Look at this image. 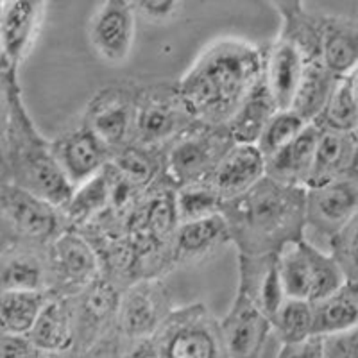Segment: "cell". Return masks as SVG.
Wrapping results in <instances>:
<instances>
[{"mask_svg":"<svg viewBox=\"0 0 358 358\" xmlns=\"http://www.w3.org/2000/svg\"><path fill=\"white\" fill-rule=\"evenodd\" d=\"M262 83L264 47L222 36L201 50L176 85L197 122L224 126Z\"/></svg>","mask_w":358,"mask_h":358,"instance_id":"obj_1","label":"cell"},{"mask_svg":"<svg viewBox=\"0 0 358 358\" xmlns=\"http://www.w3.org/2000/svg\"><path fill=\"white\" fill-rule=\"evenodd\" d=\"M220 215L238 255H278L290 242L305 238L306 188L262 178L245 194L224 203Z\"/></svg>","mask_w":358,"mask_h":358,"instance_id":"obj_2","label":"cell"},{"mask_svg":"<svg viewBox=\"0 0 358 358\" xmlns=\"http://www.w3.org/2000/svg\"><path fill=\"white\" fill-rule=\"evenodd\" d=\"M4 136L11 183L63 210L72 197L73 187L57 165L52 142L36 129L27 113L18 81L11 86V117Z\"/></svg>","mask_w":358,"mask_h":358,"instance_id":"obj_3","label":"cell"},{"mask_svg":"<svg viewBox=\"0 0 358 358\" xmlns=\"http://www.w3.org/2000/svg\"><path fill=\"white\" fill-rule=\"evenodd\" d=\"M174 194L176 188L162 176L147 188L126 219L136 281L143 278L163 280L174 271L171 264V244L179 226Z\"/></svg>","mask_w":358,"mask_h":358,"instance_id":"obj_4","label":"cell"},{"mask_svg":"<svg viewBox=\"0 0 358 358\" xmlns=\"http://www.w3.org/2000/svg\"><path fill=\"white\" fill-rule=\"evenodd\" d=\"M233 145L228 127L196 120L162 151V176L174 188L203 181Z\"/></svg>","mask_w":358,"mask_h":358,"instance_id":"obj_5","label":"cell"},{"mask_svg":"<svg viewBox=\"0 0 358 358\" xmlns=\"http://www.w3.org/2000/svg\"><path fill=\"white\" fill-rule=\"evenodd\" d=\"M151 342L156 358H228L219 319L204 303L176 306Z\"/></svg>","mask_w":358,"mask_h":358,"instance_id":"obj_6","label":"cell"},{"mask_svg":"<svg viewBox=\"0 0 358 358\" xmlns=\"http://www.w3.org/2000/svg\"><path fill=\"white\" fill-rule=\"evenodd\" d=\"M194 122L196 118L188 110L176 83H140L131 145L163 151L165 145Z\"/></svg>","mask_w":358,"mask_h":358,"instance_id":"obj_7","label":"cell"},{"mask_svg":"<svg viewBox=\"0 0 358 358\" xmlns=\"http://www.w3.org/2000/svg\"><path fill=\"white\" fill-rule=\"evenodd\" d=\"M283 294L290 299L317 303L344 285V274L337 262L301 241L290 242L278 252Z\"/></svg>","mask_w":358,"mask_h":358,"instance_id":"obj_8","label":"cell"},{"mask_svg":"<svg viewBox=\"0 0 358 358\" xmlns=\"http://www.w3.org/2000/svg\"><path fill=\"white\" fill-rule=\"evenodd\" d=\"M0 222L13 235V244L47 248L54 238L69 229L62 208L22 190L17 185H0Z\"/></svg>","mask_w":358,"mask_h":358,"instance_id":"obj_9","label":"cell"},{"mask_svg":"<svg viewBox=\"0 0 358 358\" xmlns=\"http://www.w3.org/2000/svg\"><path fill=\"white\" fill-rule=\"evenodd\" d=\"M138 86L136 81L111 83L99 90L85 108L81 126L94 133L111 155L133 143Z\"/></svg>","mask_w":358,"mask_h":358,"instance_id":"obj_10","label":"cell"},{"mask_svg":"<svg viewBox=\"0 0 358 358\" xmlns=\"http://www.w3.org/2000/svg\"><path fill=\"white\" fill-rule=\"evenodd\" d=\"M174 308L165 281L143 278L122 289L115 330L124 342L149 338L159 330Z\"/></svg>","mask_w":358,"mask_h":358,"instance_id":"obj_11","label":"cell"},{"mask_svg":"<svg viewBox=\"0 0 358 358\" xmlns=\"http://www.w3.org/2000/svg\"><path fill=\"white\" fill-rule=\"evenodd\" d=\"M49 290L76 296L101 276L97 252L78 229H65L47 245Z\"/></svg>","mask_w":358,"mask_h":358,"instance_id":"obj_12","label":"cell"},{"mask_svg":"<svg viewBox=\"0 0 358 358\" xmlns=\"http://www.w3.org/2000/svg\"><path fill=\"white\" fill-rule=\"evenodd\" d=\"M47 13L41 0L0 2V69L18 73L40 36Z\"/></svg>","mask_w":358,"mask_h":358,"instance_id":"obj_13","label":"cell"},{"mask_svg":"<svg viewBox=\"0 0 358 358\" xmlns=\"http://www.w3.org/2000/svg\"><path fill=\"white\" fill-rule=\"evenodd\" d=\"M122 289L108 278L99 276L79 294L72 296L76 322V353H85L102 337L115 330Z\"/></svg>","mask_w":358,"mask_h":358,"instance_id":"obj_14","label":"cell"},{"mask_svg":"<svg viewBox=\"0 0 358 358\" xmlns=\"http://www.w3.org/2000/svg\"><path fill=\"white\" fill-rule=\"evenodd\" d=\"M136 33V15L129 0H106L97 6L88 24L94 52L110 65H122L129 57Z\"/></svg>","mask_w":358,"mask_h":358,"instance_id":"obj_15","label":"cell"},{"mask_svg":"<svg viewBox=\"0 0 358 358\" xmlns=\"http://www.w3.org/2000/svg\"><path fill=\"white\" fill-rule=\"evenodd\" d=\"M357 213L358 178L353 174L306 190V226L328 241Z\"/></svg>","mask_w":358,"mask_h":358,"instance_id":"obj_16","label":"cell"},{"mask_svg":"<svg viewBox=\"0 0 358 358\" xmlns=\"http://www.w3.org/2000/svg\"><path fill=\"white\" fill-rule=\"evenodd\" d=\"M219 328L228 358H262L273 334L271 321L241 294L235 296L228 313L219 319Z\"/></svg>","mask_w":358,"mask_h":358,"instance_id":"obj_17","label":"cell"},{"mask_svg":"<svg viewBox=\"0 0 358 358\" xmlns=\"http://www.w3.org/2000/svg\"><path fill=\"white\" fill-rule=\"evenodd\" d=\"M50 142L57 165L73 188L97 176L111 159L110 149L83 126L62 133Z\"/></svg>","mask_w":358,"mask_h":358,"instance_id":"obj_18","label":"cell"},{"mask_svg":"<svg viewBox=\"0 0 358 358\" xmlns=\"http://www.w3.org/2000/svg\"><path fill=\"white\" fill-rule=\"evenodd\" d=\"M226 244H229V233L220 213L192 222H181L172 236V268L206 264Z\"/></svg>","mask_w":358,"mask_h":358,"instance_id":"obj_19","label":"cell"},{"mask_svg":"<svg viewBox=\"0 0 358 358\" xmlns=\"http://www.w3.org/2000/svg\"><path fill=\"white\" fill-rule=\"evenodd\" d=\"M265 178V158L257 145H233L206 178L208 187L224 203L242 196Z\"/></svg>","mask_w":358,"mask_h":358,"instance_id":"obj_20","label":"cell"},{"mask_svg":"<svg viewBox=\"0 0 358 358\" xmlns=\"http://www.w3.org/2000/svg\"><path fill=\"white\" fill-rule=\"evenodd\" d=\"M271 321L285 299L278 255H238V292Z\"/></svg>","mask_w":358,"mask_h":358,"instance_id":"obj_21","label":"cell"},{"mask_svg":"<svg viewBox=\"0 0 358 358\" xmlns=\"http://www.w3.org/2000/svg\"><path fill=\"white\" fill-rule=\"evenodd\" d=\"M305 65L303 54L283 38L276 36L264 47V85L280 111L292 106Z\"/></svg>","mask_w":358,"mask_h":358,"instance_id":"obj_22","label":"cell"},{"mask_svg":"<svg viewBox=\"0 0 358 358\" xmlns=\"http://www.w3.org/2000/svg\"><path fill=\"white\" fill-rule=\"evenodd\" d=\"M38 351L66 353L76 346V322H73L72 296H63L50 290L33 328L27 334Z\"/></svg>","mask_w":358,"mask_h":358,"instance_id":"obj_23","label":"cell"},{"mask_svg":"<svg viewBox=\"0 0 358 358\" xmlns=\"http://www.w3.org/2000/svg\"><path fill=\"white\" fill-rule=\"evenodd\" d=\"M49 290L47 248L15 242L0 252V292Z\"/></svg>","mask_w":358,"mask_h":358,"instance_id":"obj_24","label":"cell"},{"mask_svg":"<svg viewBox=\"0 0 358 358\" xmlns=\"http://www.w3.org/2000/svg\"><path fill=\"white\" fill-rule=\"evenodd\" d=\"M321 62L335 78H350L358 69V22L319 15Z\"/></svg>","mask_w":358,"mask_h":358,"instance_id":"obj_25","label":"cell"},{"mask_svg":"<svg viewBox=\"0 0 358 358\" xmlns=\"http://www.w3.org/2000/svg\"><path fill=\"white\" fill-rule=\"evenodd\" d=\"M321 129L308 124L296 138L265 159V178L289 187L306 188Z\"/></svg>","mask_w":358,"mask_h":358,"instance_id":"obj_26","label":"cell"},{"mask_svg":"<svg viewBox=\"0 0 358 358\" xmlns=\"http://www.w3.org/2000/svg\"><path fill=\"white\" fill-rule=\"evenodd\" d=\"M355 133H334L321 131L315 156H313L312 171H310L306 190L328 185L342 176L350 174L355 162Z\"/></svg>","mask_w":358,"mask_h":358,"instance_id":"obj_27","label":"cell"},{"mask_svg":"<svg viewBox=\"0 0 358 358\" xmlns=\"http://www.w3.org/2000/svg\"><path fill=\"white\" fill-rule=\"evenodd\" d=\"M273 6L280 15L278 36L290 41L303 54L306 63L321 62L319 15L306 11L299 0H276Z\"/></svg>","mask_w":358,"mask_h":358,"instance_id":"obj_28","label":"cell"},{"mask_svg":"<svg viewBox=\"0 0 358 358\" xmlns=\"http://www.w3.org/2000/svg\"><path fill=\"white\" fill-rule=\"evenodd\" d=\"M313 306V335L331 337L358 324V281H344L335 292Z\"/></svg>","mask_w":358,"mask_h":358,"instance_id":"obj_29","label":"cell"},{"mask_svg":"<svg viewBox=\"0 0 358 358\" xmlns=\"http://www.w3.org/2000/svg\"><path fill=\"white\" fill-rule=\"evenodd\" d=\"M280 111L274 104L273 97L268 95L267 88L262 83L248 99L241 104V108L233 113L228 122L224 126L228 127L233 142L236 145H257L264 133L268 120L274 113Z\"/></svg>","mask_w":358,"mask_h":358,"instance_id":"obj_30","label":"cell"},{"mask_svg":"<svg viewBox=\"0 0 358 358\" xmlns=\"http://www.w3.org/2000/svg\"><path fill=\"white\" fill-rule=\"evenodd\" d=\"M108 210H110V178L104 167L97 176L73 188L72 197L63 208V213L69 228L83 229Z\"/></svg>","mask_w":358,"mask_h":358,"instance_id":"obj_31","label":"cell"},{"mask_svg":"<svg viewBox=\"0 0 358 358\" xmlns=\"http://www.w3.org/2000/svg\"><path fill=\"white\" fill-rule=\"evenodd\" d=\"M335 81L337 78L328 72L322 62L306 63L290 111L303 118L306 124L315 122V118L324 110Z\"/></svg>","mask_w":358,"mask_h":358,"instance_id":"obj_32","label":"cell"},{"mask_svg":"<svg viewBox=\"0 0 358 358\" xmlns=\"http://www.w3.org/2000/svg\"><path fill=\"white\" fill-rule=\"evenodd\" d=\"M49 292L50 290H43V292L6 290V292H0V330L6 334L27 337Z\"/></svg>","mask_w":358,"mask_h":358,"instance_id":"obj_33","label":"cell"},{"mask_svg":"<svg viewBox=\"0 0 358 358\" xmlns=\"http://www.w3.org/2000/svg\"><path fill=\"white\" fill-rule=\"evenodd\" d=\"M315 126L321 131L353 134L358 131V101L351 90L350 78L335 81L324 110L315 118Z\"/></svg>","mask_w":358,"mask_h":358,"instance_id":"obj_34","label":"cell"},{"mask_svg":"<svg viewBox=\"0 0 358 358\" xmlns=\"http://www.w3.org/2000/svg\"><path fill=\"white\" fill-rule=\"evenodd\" d=\"M110 165L142 190H147L163 174L162 151H151L138 145H127L122 151L111 155Z\"/></svg>","mask_w":358,"mask_h":358,"instance_id":"obj_35","label":"cell"},{"mask_svg":"<svg viewBox=\"0 0 358 358\" xmlns=\"http://www.w3.org/2000/svg\"><path fill=\"white\" fill-rule=\"evenodd\" d=\"M273 334H276L281 346L297 344L313 337V306L301 299L285 297L280 308L271 317Z\"/></svg>","mask_w":358,"mask_h":358,"instance_id":"obj_36","label":"cell"},{"mask_svg":"<svg viewBox=\"0 0 358 358\" xmlns=\"http://www.w3.org/2000/svg\"><path fill=\"white\" fill-rule=\"evenodd\" d=\"M174 203L179 224L206 219L222 210V201L204 181L176 188Z\"/></svg>","mask_w":358,"mask_h":358,"instance_id":"obj_37","label":"cell"},{"mask_svg":"<svg viewBox=\"0 0 358 358\" xmlns=\"http://www.w3.org/2000/svg\"><path fill=\"white\" fill-rule=\"evenodd\" d=\"M306 126H308V124H306L303 118L297 117L294 111H276L274 117L271 118L267 126H265L260 140H258V151H260L262 156L267 159L268 156L276 155L280 149L289 145Z\"/></svg>","mask_w":358,"mask_h":358,"instance_id":"obj_38","label":"cell"},{"mask_svg":"<svg viewBox=\"0 0 358 358\" xmlns=\"http://www.w3.org/2000/svg\"><path fill=\"white\" fill-rule=\"evenodd\" d=\"M330 257L348 281H358V213L330 238Z\"/></svg>","mask_w":358,"mask_h":358,"instance_id":"obj_39","label":"cell"},{"mask_svg":"<svg viewBox=\"0 0 358 358\" xmlns=\"http://www.w3.org/2000/svg\"><path fill=\"white\" fill-rule=\"evenodd\" d=\"M131 4H133L136 18L156 25L169 24L183 9V2H178V0H138Z\"/></svg>","mask_w":358,"mask_h":358,"instance_id":"obj_40","label":"cell"},{"mask_svg":"<svg viewBox=\"0 0 358 358\" xmlns=\"http://www.w3.org/2000/svg\"><path fill=\"white\" fill-rule=\"evenodd\" d=\"M326 358H358V324L344 334L324 337Z\"/></svg>","mask_w":358,"mask_h":358,"instance_id":"obj_41","label":"cell"},{"mask_svg":"<svg viewBox=\"0 0 358 358\" xmlns=\"http://www.w3.org/2000/svg\"><path fill=\"white\" fill-rule=\"evenodd\" d=\"M40 351L25 335H11L0 330V358H38Z\"/></svg>","mask_w":358,"mask_h":358,"instance_id":"obj_42","label":"cell"},{"mask_svg":"<svg viewBox=\"0 0 358 358\" xmlns=\"http://www.w3.org/2000/svg\"><path fill=\"white\" fill-rule=\"evenodd\" d=\"M276 358H326L324 337L313 335L297 344H285L281 346Z\"/></svg>","mask_w":358,"mask_h":358,"instance_id":"obj_43","label":"cell"},{"mask_svg":"<svg viewBox=\"0 0 358 358\" xmlns=\"http://www.w3.org/2000/svg\"><path fill=\"white\" fill-rule=\"evenodd\" d=\"M78 358H124V341L117 330H113L88 348L85 353H79Z\"/></svg>","mask_w":358,"mask_h":358,"instance_id":"obj_44","label":"cell"},{"mask_svg":"<svg viewBox=\"0 0 358 358\" xmlns=\"http://www.w3.org/2000/svg\"><path fill=\"white\" fill-rule=\"evenodd\" d=\"M18 81V73L0 69V134H6L11 117V86Z\"/></svg>","mask_w":358,"mask_h":358,"instance_id":"obj_45","label":"cell"},{"mask_svg":"<svg viewBox=\"0 0 358 358\" xmlns=\"http://www.w3.org/2000/svg\"><path fill=\"white\" fill-rule=\"evenodd\" d=\"M11 183V169H9V156H8V143L6 136L0 134V185Z\"/></svg>","mask_w":358,"mask_h":358,"instance_id":"obj_46","label":"cell"},{"mask_svg":"<svg viewBox=\"0 0 358 358\" xmlns=\"http://www.w3.org/2000/svg\"><path fill=\"white\" fill-rule=\"evenodd\" d=\"M38 358H78L76 351H66V353H45V351H40Z\"/></svg>","mask_w":358,"mask_h":358,"instance_id":"obj_47","label":"cell"},{"mask_svg":"<svg viewBox=\"0 0 358 358\" xmlns=\"http://www.w3.org/2000/svg\"><path fill=\"white\" fill-rule=\"evenodd\" d=\"M350 85H351V90H353L355 97H357L358 101V69L350 76Z\"/></svg>","mask_w":358,"mask_h":358,"instance_id":"obj_48","label":"cell"}]
</instances>
